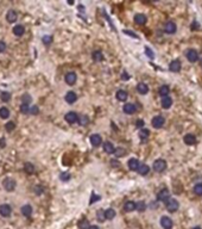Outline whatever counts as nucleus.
<instances>
[{
	"label": "nucleus",
	"instance_id": "1",
	"mask_svg": "<svg viewBox=\"0 0 202 229\" xmlns=\"http://www.w3.org/2000/svg\"><path fill=\"white\" fill-rule=\"evenodd\" d=\"M165 208H167L168 211H170V212H175V211L178 210L180 204H178V202H177L176 199L170 198V199H168V200L165 202Z\"/></svg>",
	"mask_w": 202,
	"mask_h": 229
},
{
	"label": "nucleus",
	"instance_id": "2",
	"mask_svg": "<svg viewBox=\"0 0 202 229\" xmlns=\"http://www.w3.org/2000/svg\"><path fill=\"white\" fill-rule=\"evenodd\" d=\"M153 170L156 172H163L165 168H167V161L163 160V159H157L155 162H153Z\"/></svg>",
	"mask_w": 202,
	"mask_h": 229
},
{
	"label": "nucleus",
	"instance_id": "3",
	"mask_svg": "<svg viewBox=\"0 0 202 229\" xmlns=\"http://www.w3.org/2000/svg\"><path fill=\"white\" fill-rule=\"evenodd\" d=\"M164 123H165V120H164L163 116H156V117H153L152 120H151L152 127L156 128V129H160L164 125Z\"/></svg>",
	"mask_w": 202,
	"mask_h": 229
},
{
	"label": "nucleus",
	"instance_id": "4",
	"mask_svg": "<svg viewBox=\"0 0 202 229\" xmlns=\"http://www.w3.org/2000/svg\"><path fill=\"white\" fill-rule=\"evenodd\" d=\"M168 199H170V192L168 189H163L157 193V200L160 202H167Z\"/></svg>",
	"mask_w": 202,
	"mask_h": 229
},
{
	"label": "nucleus",
	"instance_id": "5",
	"mask_svg": "<svg viewBox=\"0 0 202 229\" xmlns=\"http://www.w3.org/2000/svg\"><path fill=\"white\" fill-rule=\"evenodd\" d=\"M4 187H5L6 191L11 192V191H13L16 189V181L13 179H11V178H6L4 180Z\"/></svg>",
	"mask_w": 202,
	"mask_h": 229
},
{
	"label": "nucleus",
	"instance_id": "6",
	"mask_svg": "<svg viewBox=\"0 0 202 229\" xmlns=\"http://www.w3.org/2000/svg\"><path fill=\"white\" fill-rule=\"evenodd\" d=\"M172 219H171L170 217H168V216H163V217L160 218V226L163 227L164 229H171L172 228Z\"/></svg>",
	"mask_w": 202,
	"mask_h": 229
},
{
	"label": "nucleus",
	"instance_id": "7",
	"mask_svg": "<svg viewBox=\"0 0 202 229\" xmlns=\"http://www.w3.org/2000/svg\"><path fill=\"white\" fill-rule=\"evenodd\" d=\"M11 211H12V209L9 204H1L0 205V215L2 217H9L11 215Z\"/></svg>",
	"mask_w": 202,
	"mask_h": 229
},
{
	"label": "nucleus",
	"instance_id": "8",
	"mask_svg": "<svg viewBox=\"0 0 202 229\" xmlns=\"http://www.w3.org/2000/svg\"><path fill=\"white\" fill-rule=\"evenodd\" d=\"M187 59L189 62H196L199 60V53L194 49H190L187 52Z\"/></svg>",
	"mask_w": 202,
	"mask_h": 229
},
{
	"label": "nucleus",
	"instance_id": "9",
	"mask_svg": "<svg viewBox=\"0 0 202 229\" xmlns=\"http://www.w3.org/2000/svg\"><path fill=\"white\" fill-rule=\"evenodd\" d=\"M76 79H77V76H76V74H75L74 72H69V73H67L65 76H64V80H65V82L68 85H74L75 82H76Z\"/></svg>",
	"mask_w": 202,
	"mask_h": 229
},
{
	"label": "nucleus",
	"instance_id": "10",
	"mask_svg": "<svg viewBox=\"0 0 202 229\" xmlns=\"http://www.w3.org/2000/svg\"><path fill=\"white\" fill-rule=\"evenodd\" d=\"M176 24L174 22H168L165 23V25H164V31L167 33H169V35H172V33L176 32Z\"/></svg>",
	"mask_w": 202,
	"mask_h": 229
},
{
	"label": "nucleus",
	"instance_id": "11",
	"mask_svg": "<svg viewBox=\"0 0 202 229\" xmlns=\"http://www.w3.org/2000/svg\"><path fill=\"white\" fill-rule=\"evenodd\" d=\"M181 67L182 65L178 60H174V61H171L170 65H169V69L171 72H174V73H177V72L181 71Z\"/></svg>",
	"mask_w": 202,
	"mask_h": 229
},
{
	"label": "nucleus",
	"instance_id": "12",
	"mask_svg": "<svg viewBox=\"0 0 202 229\" xmlns=\"http://www.w3.org/2000/svg\"><path fill=\"white\" fill-rule=\"evenodd\" d=\"M127 164H128V168H130L131 171H137V170L139 168V166H140L139 160H138V159H134V158L130 159Z\"/></svg>",
	"mask_w": 202,
	"mask_h": 229
},
{
	"label": "nucleus",
	"instance_id": "13",
	"mask_svg": "<svg viewBox=\"0 0 202 229\" xmlns=\"http://www.w3.org/2000/svg\"><path fill=\"white\" fill-rule=\"evenodd\" d=\"M64 120H67L68 123H70V124H74L75 122H77V115L75 112H73V111H70V112H68L64 116Z\"/></svg>",
	"mask_w": 202,
	"mask_h": 229
},
{
	"label": "nucleus",
	"instance_id": "14",
	"mask_svg": "<svg viewBox=\"0 0 202 229\" xmlns=\"http://www.w3.org/2000/svg\"><path fill=\"white\" fill-rule=\"evenodd\" d=\"M65 101L68 103V104H74L75 101H76V99H77V96H76V93L75 92H73V91H69L67 94H65Z\"/></svg>",
	"mask_w": 202,
	"mask_h": 229
},
{
	"label": "nucleus",
	"instance_id": "15",
	"mask_svg": "<svg viewBox=\"0 0 202 229\" xmlns=\"http://www.w3.org/2000/svg\"><path fill=\"white\" fill-rule=\"evenodd\" d=\"M90 143L94 146V147H99L101 143H102V139L99 134H94L90 136Z\"/></svg>",
	"mask_w": 202,
	"mask_h": 229
},
{
	"label": "nucleus",
	"instance_id": "16",
	"mask_svg": "<svg viewBox=\"0 0 202 229\" xmlns=\"http://www.w3.org/2000/svg\"><path fill=\"white\" fill-rule=\"evenodd\" d=\"M183 141H184L185 144H188V146H193V144L196 142V137H195V135H193V134H187V135L183 137Z\"/></svg>",
	"mask_w": 202,
	"mask_h": 229
},
{
	"label": "nucleus",
	"instance_id": "17",
	"mask_svg": "<svg viewBox=\"0 0 202 229\" xmlns=\"http://www.w3.org/2000/svg\"><path fill=\"white\" fill-rule=\"evenodd\" d=\"M160 104H162V108H163V109H169V108H171V105H172V99H171L169 96H168V97H163Z\"/></svg>",
	"mask_w": 202,
	"mask_h": 229
},
{
	"label": "nucleus",
	"instance_id": "18",
	"mask_svg": "<svg viewBox=\"0 0 202 229\" xmlns=\"http://www.w3.org/2000/svg\"><path fill=\"white\" fill-rule=\"evenodd\" d=\"M146 21H148L146 16H144L141 13H138V14L134 16V22H136V24H138V25H144L146 23Z\"/></svg>",
	"mask_w": 202,
	"mask_h": 229
},
{
	"label": "nucleus",
	"instance_id": "19",
	"mask_svg": "<svg viewBox=\"0 0 202 229\" xmlns=\"http://www.w3.org/2000/svg\"><path fill=\"white\" fill-rule=\"evenodd\" d=\"M137 91H138L140 94H146L149 92V86L144 82H139L137 85Z\"/></svg>",
	"mask_w": 202,
	"mask_h": 229
},
{
	"label": "nucleus",
	"instance_id": "20",
	"mask_svg": "<svg viewBox=\"0 0 202 229\" xmlns=\"http://www.w3.org/2000/svg\"><path fill=\"white\" fill-rule=\"evenodd\" d=\"M17 12L13 11V10H10V11L7 12V14H6V19H7V22L9 23H14L16 21H17Z\"/></svg>",
	"mask_w": 202,
	"mask_h": 229
},
{
	"label": "nucleus",
	"instance_id": "21",
	"mask_svg": "<svg viewBox=\"0 0 202 229\" xmlns=\"http://www.w3.org/2000/svg\"><path fill=\"white\" fill-rule=\"evenodd\" d=\"M21 214L24 215V216H26V217H30L32 214V207L31 205H29V204H26V205H23L21 207Z\"/></svg>",
	"mask_w": 202,
	"mask_h": 229
},
{
	"label": "nucleus",
	"instance_id": "22",
	"mask_svg": "<svg viewBox=\"0 0 202 229\" xmlns=\"http://www.w3.org/2000/svg\"><path fill=\"white\" fill-rule=\"evenodd\" d=\"M123 110H124V112H125V113L131 115V113H133V112L136 111V105H134V104H131V103H127V104H125V105H124Z\"/></svg>",
	"mask_w": 202,
	"mask_h": 229
},
{
	"label": "nucleus",
	"instance_id": "23",
	"mask_svg": "<svg viewBox=\"0 0 202 229\" xmlns=\"http://www.w3.org/2000/svg\"><path fill=\"white\" fill-rule=\"evenodd\" d=\"M116 97H117L119 101H125L127 99V92L124 91V90H119L117 92V94H116Z\"/></svg>",
	"mask_w": 202,
	"mask_h": 229
},
{
	"label": "nucleus",
	"instance_id": "24",
	"mask_svg": "<svg viewBox=\"0 0 202 229\" xmlns=\"http://www.w3.org/2000/svg\"><path fill=\"white\" fill-rule=\"evenodd\" d=\"M124 210L127 211V212H131V211L136 210V203L132 202V200H127V202L124 204Z\"/></svg>",
	"mask_w": 202,
	"mask_h": 229
},
{
	"label": "nucleus",
	"instance_id": "25",
	"mask_svg": "<svg viewBox=\"0 0 202 229\" xmlns=\"http://www.w3.org/2000/svg\"><path fill=\"white\" fill-rule=\"evenodd\" d=\"M24 32H25V28H24L23 25H20V24H19V25H16V26L13 28V33H14L16 36H19V37H20V36L24 35Z\"/></svg>",
	"mask_w": 202,
	"mask_h": 229
},
{
	"label": "nucleus",
	"instance_id": "26",
	"mask_svg": "<svg viewBox=\"0 0 202 229\" xmlns=\"http://www.w3.org/2000/svg\"><path fill=\"white\" fill-rule=\"evenodd\" d=\"M160 96L163 98V97H168L169 96V92H170V88H169V86L168 85H163V86H160Z\"/></svg>",
	"mask_w": 202,
	"mask_h": 229
},
{
	"label": "nucleus",
	"instance_id": "27",
	"mask_svg": "<svg viewBox=\"0 0 202 229\" xmlns=\"http://www.w3.org/2000/svg\"><path fill=\"white\" fill-rule=\"evenodd\" d=\"M104 215H105L106 219H113V218L116 217V210H113L112 208H109V209H107V210L104 211Z\"/></svg>",
	"mask_w": 202,
	"mask_h": 229
},
{
	"label": "nucleus",
	"instance_id": "28",
	"mask_svg": "<svg viewBox=\"0 0 202 229\" xmlns=\"http://www.w3.org/2000/svg\"><path fill=\"white\" fill-rule=\"evenodd\" d=\"M104 151H105V153H107V154H113L114 153V146L111 143V142H105L104 143Z\"/></svg>",
	"mask_w": 202,
	"mask_h": 229
},
{
	"label": "nucleus",
	"instance_id": "29",
	"mask_svg": "<svg viewBox=\"0 0 202 229\" xmlns=\"http://www.w3.org/2000/svg\"><path fill=\"white\" fill-rule=\"evenodd\" d=\"M137 171H138V173L140 175H146L150 172V167L148 166V165L143 164V165L139 166V168L137 170Z\"/></svg>",
	"mask_w": 202,
	"mask_h": 229
},
{
	"label": "nucleus",
	"instance_id": "30",
	"mask_svg": "<svg viewBox=\"0 0 202 229\" xmlns=\"http://www.w3.org/2000/svg\"><path fill=\"white\" fill-rule=\"evenodd\" d=\"M92 57H93V60L96 61V62H100V61L104 60V55H102V53H101L100 50H95V52H93Z\"/></svg>",
	"mask_w": 202,
	"mask_h": 229
},
{
	"label": "nucleus",
	"instance_id": "31",
	"mask_svg": "<svg viewBox=\"0 0 202 229\" xmlns=\"http://www.w3.org/2000/svg\"><path fill=\"white\" fill-rule=\"evenodd\" d=\"M77 120H79L80 125H87V124L89 123V118H88V116H86V115H80V116H77Z\"/></svg>",
	"mask_w": 202,
	"mask_h": 229
},
{
	"label": "nucleus",
	"instance_id": "32",
	"mask_svg": "<svg viewBox=\"0 0 202 229\" xmlns=\"http://www.w3.org/2000/svg\"><path fill=\"white\" fill-rule=\"evenodd\" d=\"M9 116H10V111L7 108H0V118L6 120L9 118Z\"/></svg>",
	"mask_w": 202,
	"mask_h": 229
},
{
	"label": "nucleus",
	"instance_id": "33",
	"mask_svg": "<svg viewBox=\"0 0 202 229\" xmlns=\"http://www.w3.org/2000/svg\"><path fill=\"white\" fill-rule=\"evenodd\" d=\"M24 170H25L26 173L31 174V173L35 172V166H33L31 162H25V165H24Z\"/></svg>",
	"mask_w": 202,
	"mask_h": 229
},
{
	"label": "nucleus",
	"instance_id": "34",
	"mask_svg": "<svg viewBox=\"0 0 202 229\" xmlns=\"http://www.w3.org/2000/svg\"><path fill=\"white\" fill-rule=\"evenodd\" d=\"M113 154H116L117 158H121V156H124L126 154V151L124 148H121V147H118V148H114V153Z\"/></svg>",
	"mask_w": 202,
	"mask_h": 229
},
{
	"label": "nucleus",
	"instance_id": "35",
	"mask_svg": "<svg viewBox=\"0 0 202 229\" xmlns=\"http://www.w3.org/2000/svg\"><path fill=\"white\" fill-rule=\"evenodd\" d=\"M32 101V98L31 96L29 94V93H25V94H23V97H21V103L23 104H26V105H29L30 103Z\"/></svg>",
	"mask_w": 202,
	"mask_h": 229
},
{
	"label": "nucleus",
	"instance_id": "36",
	"mask_svg": "<svg viewBox=\"0 0 202 229\" xmlns=\"http://www.w3.org/2000/svg\"><path fill=\"white\" fill-rule=\"evenodd\" d=\"M149 135H150V131L148 130V129H141L140 132H139V137H140L143 141H145V140L149 137Z\"/></svg>",
	"mask_w": 202,
	"mask_h": 229
},
{
	"label": "nucleus",
	"instance_id": "37",
	"mask_svg": "<svg viewBox=\"0 0 202 229\" xmlns=\"http://www.w3.org/2000/svg\"><path fill=\"white\" fill-rule=\"evenodd\" d=\"M90 227L89 226V222L87 221V219H81L80 222H79V228L80 229H88Z\"/></svg>",
	"mask_w": 202,
	"mask_h": 229
},
{
	"label": "nucleus",
	"instance_id": "38",
	"mask_svg": "<svg viewBox=\"0 0 202 229\" xmlns=\"http://www.w3.org/2000/svg\"><path fill=\"white\" fill-rule=\"evenodd\" d=\"M194 192L197 196H202V183H199L194 186Z\"/></svg>",
	"mask_w": 202,
	"mask_h": 229
},
{
	"label": "nucleus",
	"instance_id": "39",
	"mask_svg": "<svg viewBox=\"0 0 202 229\" xmlns=\"http://www.w3.org/2000/svg\"><path fill=\"white\" fill-rule=\"evenodd\" d=\"M0 98H1V100H2L4 103H7V101L11 99V94L9 93V92H1Z\"/></svg>",
	"mask_w": 202,
	"mask_h": 229
},
{
	"label": "nucleus",
	"instance_id": "40",
	"mask_svg": "<svg viewBox=\"0 0 202 229\" xmlns=\"http://www.w3.org/2000/svg\"><path fill=\"white\" fill-rule=\"evenodd\" d=\"M136 209H137L138 211H144V210L146 209V204H145L143 200H140L138 203H136Z\"/></svg>",
	"mask_w": 202,
	"mask_h": 229
},
{
	"label": "nucleus",
	"instance_id": "41",
	"mask_svg": "<svg viewBox=\"0 0 202 229\" xmlns=\"http://www.w3.org/2000/svg\"><path fill=\"white\" fill-rule=\"evenodd\" d=\"M60 179H61L62 181H68V180L70 179V174H69L68 172H62V173L60 174Z\"/></svg>",
	"mask_w": 202,
	"mask_h": 229
},
{
	"label": "nucleus",
	"instance_id": "42",
	"mask_svg": "<svg viewBox=\"0 0 202 229\" xmlns=\"http://www.w3.org/2000/svg\"><path fill=\"white\" fill-rule=\"evenodd\" d=\"M14 128H16V124H14L13 122H7V123H6V125H5V129H6L7 131L14 130Z\"/></svg>",
	"mask_w": 202,
	"mask_h": 229
},
{
	"label": "nucleus",
	"instance_id": "43",
	"mask_svg": "<svg viewBox=\"0 0 202 229\" xmlns=\"http://www.w3.org/2000/svg\"><path fill=\"white\" fill-rule=\"evenodd\" d=\"M42 41L45 45H49V44L53 42V37H51V36H44L42 38Z\"/></svg>",
	"mask_w": 202,
	"mask_h": 229
},
{
	"label": "nucleus",
	"instance_id": "44",
	"mask_svg": "<svg viewBox=\"0 0 202 229\" xmlns=\"http://www.w3.org/2000/svg\"><path fill=\"white\" fill-rule=\"evenodd\" d=\"M29 111H30V105L21 104V105H20V112H23V113H29Z\"/></svg>",
	"mask_w": 202,
	"mask_h": 229
},
{
	"label": "nucleus",
	"instance_id": "45",
	"mask_svg": "<svg viewBox=\"0 0 202 229\" xmlns=\"http://www.w3.org/2000/svg\"><path fill=\"white\" fill-rule=\"evenodd\" d=\"M145 54L149 56L150 59H153L155 57V54H153V52L150 49L149 47H145Z\"/></svg>",
	"mask_w": 202,
	"mask_h": 229
},
{
	"label": "nucleus",
	"instance_id": "46",
	"mask_svg": "<svg viewBox=\"0 0 202 229\" xmlns=\"http://www.w3.org/2000/svg\"><path fill=\"white\" fill-rule=\"evenodd\" d=\"M96 216H97L100 222H104V221L106 219V218H105V215H104V211H99V212L96 214Z\"/></svg>",
	"mask_w": 202,
	"mask_h": 229
},
{
	"label": "nucleus",
	"instance_id": "47",
	"mask_svg": "<svg viewBox=\"0 0 202 229\" xmlns=\"http://www.w3.org/2000/svg\"><path fill=\"white\" fill-rule=\"evenodd\" d=\"M38 111H39V110H38V108H37L36 105H33V106H31V108H30V111H29V112H30L31 115H37V113H38Z\"/></svg>",
	"mask_w": 202,
	"mask_h": 229
},
{
	"label": "nucleus",
	"instance_id": "48",
	"mask_svg": "<svg viewBox=\"0 0 202 229\" xmlns=\"http://www.w3.org/2000/svg\"><path fill=\"white\" fill-rule=\"evenodd\" d=\"M6 52V43L4 41H0V53H5Z\"/></svg>",
	"mask_w": 202,
	"mask_h": 229
},
{
	"label": "nucleus",
	"instance_id": "49",
	"mask_svg": "<svg viewBox=\"0 0 202 229\" xmlns=\"http://www.w3.org/2000/svg\"><path fill=\"white\" fill-rule=\"evenodd\" d=\"M100 198H101L100 196H96L95 193H93V195H92V198H90V204H93L94 202H97Z\"/></svg>",
	"mask_w": 202,
	"mask_h": 229
},
{
	"label": "nucleus",
	"instance_id": "50",
	"mask_svg": "<svg viewBox=\"0 0 202 229\" xmlns=\"http://www.w3.org/2000/svg\"><path fill=\"white\" fill-rule=\"evenodd\" d=\"M35 190H36V195H38V196H39V195H42L43 191H44V189H43L42 186H36V187H35Z\"/></svg>",
	"mask_w": 202,
	"mask_h": 229
},
{
	"label": "nucleus",
	"instance_id": "51",
	"mask_svg": "<svg viewBox=\"0 0 202 229\" xmlns=\"http://www.w3.org/2000/svg\"><path fill=\"white\" fill-rule=\"evenodd\" d=\"M111 165H112L113 167H119V166H120L119 161H118V160H114V159H113V160H111Z\"/></svg>",
	"mask_w": 202,
	"mask_h": 229
},
{
	"label": "nucleus",
	"instance_id": "52",
	"mask_svg": "<svg viewBox=\"0 0 202 229\" xmlns=\"http://www.w3.org/2000/svg\"><path fill=\"white\" fill-rule=\"evenodd\" d=\"M137 127H138V128H143V127H144V120H137Z\"/></svg>",
	"mask_w": 202,
	"mask_h": 229
},
{
	"label": "nucleus",
	"instance_id": "53",
	"mask_svg": "<svg viewBox=\"0 0 202 229\" xmlns=\"http://www.w3.org/2000/svg\"><path fill=\"white\" fill-rule=\"evenodd\" d=\"M121 79H123V80H128V79H130V75H128L126 72H124V73L121 74Z\"/></svg>",
	"mask_w": 202,
	"mask_h": 229
},
{
	"label": "nucleus",
	"instance_id": "54",
	"mask_svg": "<svg viewBox=\"0 0 202 229\" xmlns=\"http://www.w3.org/2000/svg\"><path fill=\"white\" fill-rule=\"evenodd\" d=\"M125 33H127V35H131V36H133L134 38H138V36L136 35V33H133V32H130V31H124Z\"/></svg>",
	"mask_w": 202,
	"mask_h": 229
},
{
	"label": "nucleus",
	"instance_id": "55",
	"mask_svg": "<svg viewBox=\"0 0 202 229\" xmlns=\"http://www.w3.org/2000/svg\"><path fill=\"white\" fill-rule=\"evenodd\" d=\"M0 147H1V148H4V147H5V140H4V139H1V140H0Z\"/></svg>",
	"mask_w": 202,
	"mask_h": 229
},
{
	"label": "nucleus",
	"instance_id": "56",
	"mask_svg": "<svg viewBox=\"0 0 202 229\" xmlns=\"http://www.w3.org/2000/svg\"><path fill=\"white\" fill-rule=\"evenodd\" d=\"M88 229H100V228H99V227H96V226H90Z\"/></svg>",
	"mask_w": 202,
	"mask_h": 229
},
{
	"label": "nucleus",
	"instance_id": "57",
	"mask_svg": "<svg viewBox=\"0 0 202 229\" xmlns=\"http://www.w3.org/2000/svg\"><path fill=\"white\" fill-rule=\"evenodd\" d=\"M193 229H201V227H195V228H193Z\"/></svg>",
	"mask_w": 202,
	"mask_h": 229
}]
</instances>
